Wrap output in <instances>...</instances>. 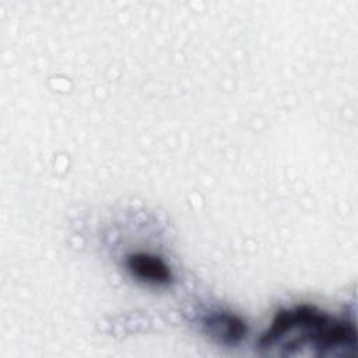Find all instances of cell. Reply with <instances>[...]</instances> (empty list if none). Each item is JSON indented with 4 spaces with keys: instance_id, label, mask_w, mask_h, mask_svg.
Segmentation results:
<instances>
[{
    "instance_id": "7a4b0ae2",
    "label": "cell",
    "mask_w": 358,
    "mask_h": 358,
    "mask_svg": "<svg viewBox=\"0 0 358 358\" xmlns=\"http://www.w3.org/2000/svg\"><path fill=\"white\" fill-rule=\"evenodd\" d=\"M206 324L213 330V333L222 337L225 341L236 343L245 336V323L231 313L211 315L206 319Z\"/></svg>"
},
{
    "instance_id": "6da1fadb",
    "label": "cell",
    "mask_w": 358,
    "mask_h": 358,
    "mask_svg": "<svg viewBox=\"0 0 358 358\" xmlns=\"http://www.w3.org/2000/svg\"><path fill=\"white\" fill-rule=\"evenodd\" d=\"M129 271L141 281L151 284H168L172 273L168 264L159 257L150 253H133L126 259Z\"/></svg>"
}]
</instances>
